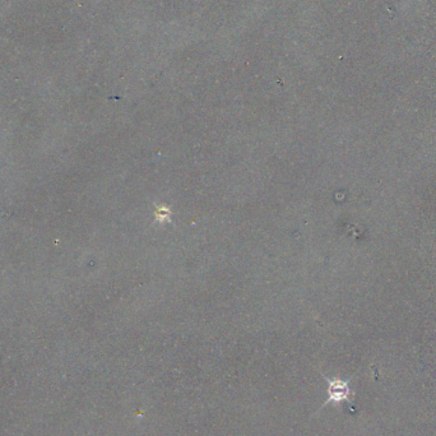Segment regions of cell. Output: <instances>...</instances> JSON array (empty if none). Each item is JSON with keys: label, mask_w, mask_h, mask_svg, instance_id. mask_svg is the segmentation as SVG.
Segmentation results:
<instances>
[{"label": "cell", "mask_w": 436, "mask_h": 436, "mask_svg": "<svg viewBox=\"0 0 436 436\" xmlns=\"http://www.w3.org/2000/svg\"><path fill=\"white\" fill-rule=\"evenodd\" d=\"M326 381L329 383V388H328L329 398L325 403H329V402H335V403L348 402L350 403L351 402L350 398H351L353 392L350 388L348 381H342V379H333V381L326 379Z\"/></svg>", "instance_id": "1"}]
</instances>
